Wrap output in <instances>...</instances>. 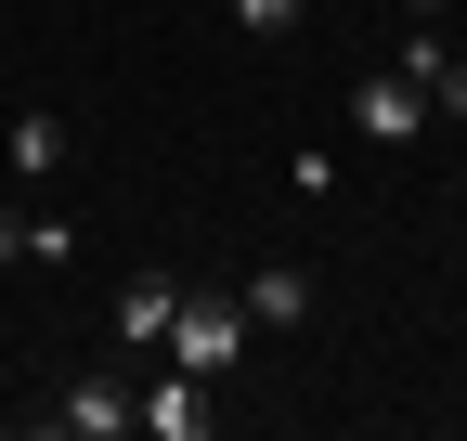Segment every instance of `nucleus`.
Returning a JSON list of instances; mask_svg holds the SVG:
<instances>
[{
    "label": "nucleus",
    "mask_w": 467,
    "mask_h": 441,
    "mask_svg": "<svg viewBox=\"0 0 467 441\" xmlns=\"http://www.w3.org/2000/svg\"><path fill=\"white\" fill-rule=\"evenodd\" d=\"M234 351H247V312L234 299H182L169 312V364L182 376H234Z\"/></svg>",
    "instance_id": "f257e3e1"
},
{
    "label": "nucleus",
    "mask_w": 467,
    "mask_h": 441,
    "mask_svg": "<svg viewBox=\"0 0 467 441\" xmlns=\"http://www.w3.org/2000/svg\"><path fill=\"white\" fill-rule=\"evenodd\" d=\"M143 428H156V441H208V428H221V376H182V364H169L156 390H143Z\"/></svg>",
    "instance_id": "f03ea898"
},
{
    "label": "nucleus",
    "mask_w": 467,
    "mask_h": 441,
    "mask_svg": "<svg viewBox=\"0 0 467 441\" xmlns=\"http://www.w3.org/2000/svg\"><path fill=\"white\" fill-rule=\"evenodd\" d=\"M350 130H364V143H416V130H429V91L389 66V78H364V91H350Z\"/></svg>",
    "instance_id": "7ed1b4c3"
},
{
    "label": "nucleus",
    "mask_w": 467,
    "mask_h": 441,
    "mask_svg": "<svg viewBox=\"0 0 467 441\" xmlns=\"http://www.w3.org/2000/svg\"><path fill=\"white\" fill-rule=\"evenodd\" d=\"M52 428H66V441H117V428H143V390H104V376H78V390L52 403Z\"/></svg>",
    "instance_id": "20e7f679"
},
{
    "label": "nucleus",
    "mask_w": 467,
    "mask_h": 441,
    "mask_svg": "<svg viewBox=\"0 0 467 441\" xmlns=\"http://www.w3.org/2000/svg\"><path fill=\"white\" fill-rule=\"evenodd\" d=\"M0 156H14V182H52V169H66V118H52V104H26V118L0 130Z\"/></svg>",
    "instance_id": "39448f33"
},
{
    "label": "nucleus",
    "mask_w": 467,
    "mask_h": 441,
    "mask_svg": "<svg viewBox=\"0 0 467 441\" xmlns=\"http://www.w3.org/2000/svg\"><path fill=\"white\" fill-rule=\"evenodd\" d=\"M234 312H247V324H273V338H285V324L312 312V272H285V260H273V272H247V299H234Z\"/></svg>",
    "instance_id": "423d86ee"
},
{
    "label": "nucleus",
    "mask_w": 467,
    "mask_h": 441,
    "mask_svg": "<svg viewBox=\"0 0 467 441\" xmlns=\"http://www.w3.org/2000/svg\"><path fill=\"white\" fill-rule=\"evenodd\" d=\"M169 312H182V286L169 272H130L117 286V338H169Z\"/></svg>",
    "instance_id": "0eeeda50"
},
{
    "label": "nucleus",
    "mask_w": 467,
    "mask_h": 441,
    "mask_svg": "<svg viewBox=\"0 0 467 441\" xmlns=\"http://www.w3.org/2000/svg\"><path fill=\"white\" fill-rule=\"evenodd\" d=\"M299 14H312V0H234V26H247V39H299Z\"/></svg>",
    "instance_id": "6e6552de"
},
{
    "label": "nucleus",
    "mask_w": 467,
    "mask_h": 441,
    "mask_svg": "<svg viewBox=\"0 0 467 441\" xmlns=\"http://www.w3.org/2000/svg\"><path fill=\"white\" fill-rule=\"evenodd\" d=\"M429 118H467V52H441V66H429Z\"/></svg>",
    "instance_id": "1a4fd4ad"
},
{
    "label": "nucleus",
    "mask_w": 467,
    "mask_h": 441,
    "mask_svg": "<svg viewBox=\"0 0 467 441\" xmlns=\"http://www.w3.org/2000/svg\"><path fill=\"white\" fill-rule=\"evenodd\" d=\"M26 260V208H0V272H14Z\"/></svg>",
    "instance_id": "9d476101"
}]
</instances>
